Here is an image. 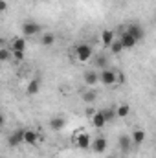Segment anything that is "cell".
Here are the masks:
<instances>
[{
	"mask_svg": "<svg viewBox=\"0 0 156 158\" xmlns=\"http://www.w3.org/2000/svg\"><path fill=\"white\" fill-rule=\"evenodd\" d=\"M127 31L134 37L136 40H142L145 37V30H143V26L142 24H138V22H132V24H129L127 26Z\"/></svg>",
	"mask_w": 156,
	"mask_h": 158,
	"instance_id": "8992f818",
	"label": "cell"
},
{
	"mask_svg": "<svg viewBox=\"0 0 156 158\" xmlns=\"http://www.w3.org/2000/svg\"><path fill=\"white\" fill-rule=\"evenodd\" d=\"M96 112H97V110H94L92 107H88V109H86V116H90V118H92V116H94Z\"/></svg>",
	"mask_w": 156,
	"mask_h": 158,
	"instance_id": "484cf974",
	"label": "cell"
},
{
	"mask_svg": "<svg viewBox=\"0 0 156 158\" xmlns=\"http://www.w3.org/2000/svg\"><path fill=\"white\" fill-rule=\"evenodd\" d=\"M99 81H101L103 85H107V86H112V85L117 83V74L114 70H110V68H103V70L99 72Z\"/></svg>",
	"mask_w": 156,
	"mask_h": 158,
	"instance_id": "277c9868",
	"label": "cell"
},
{
	"mask_svg": "<svg viewBox=\"0 0 156 158\" xmlns=\"http://www.w3.org/2000/svg\"><path fill=\"white\" fill-rule=\"evenodd\" d=\"M116 40V33L112 31V30H103V33H101V42H103V46L105 48H110V44Z\"/></svg>",
	"mask_w": 156,
	"mask_h": 158,
	"instance_id": "5bb4252c",
	"label": "cell"
},
{
	"mask_svg": "<svg viewBox=\"0 0 156 158\" xmlns=\"http://www.w3.org/2000/svg\"><path fill=\"white\" fill-rule=\"evenodd\" d=\"M92 136L88 134V132H77L76 136H74V143H76V147L81 149V151H86V149H92Z\"/></svg>",
	"mask_w": 156,
	"mask_h": 158,
	"instance_id": "6da1fadb",
	"label": "cell"
},
{
	"mask_svg": "<svg viewBox=\"0 0 156 158\" xmlns=\"http://www.w3.org/2000/svg\"><path fill=\"white\" fill-rule=\"evenodd\" d=\"M40 140L39 132L37 131H33V129H26L24 131V143H28V145H37Z\"/></svg>",
	"mask_w": 156,
	"mask_h": 158,
	"instance_id": "30bf717a",
	"label": "cell"
},
{
	"mask_svg": "<svg viewBox=\"0 0 156 158\" xmlns=\"http://www.w3.org/2000/svg\"><path fill=\"white\" fill-rule=\"evenodd\" d=\"M107 123H109V121H107V116H105L103 110H97V112L92 116V125H94L96 129H103Z\"/></svg>",
	"mask_w": 156,
	"mask_h": 158,
	"instance_id": "7c38bea8",
	"label": "cell"
},
{
	"mask_svg": "<svg viewBox=\"0 0 156 158\" xmlns=\"http://www.w3.org/2000/svg\"><path fill=\"white\" fill-rule=\"evenodd\" d=\"M11 52L13 53H24L26 52V37H15L11 40Z\"/></svg>",
	"mask_w": 156,
	"mask_h": 158,
	"instance_id": "9c48e42d",
	"label": "cell"
},
{
	"mask_svg": "<svg viewBox=\"0 0 156 158\" xmlns=\"http://www.w3.org/2000/svg\"><path fill=\"white\" fill-rule=\"evenodd\" d=\"M53 158H59V156H53Z\"/></svg>",
	"mask_w": 156,
	"mask_h": 158,
	"instance_id": "4dcf8cb0",
	"label": "cell"
},
{
	"mask_svg": "<svg viewBox=\"0 0 156 158\" xmlns=\"http://www.w3.org/2000/svg\"><path fill=\"white\" fill-rule=\"evenodd\" d=\"M107 158H117V156H114V155H109V156H107Z\"/></svg>",
	"mask_w": 156,
	"mask_h": 158,
	"instance_id": "f1b7e54d",
	"label": "cell"
},
{
	"mask_svg": "<svg viewBox=\"0 0 156 158\" xmlns=\"http://www.w3.org/2000/svg\"><path fill=\"white\" fill-rule=\"evenodd\" d=\"M13 57H15L17 61H22V59H24V53H13Z\"/></svg>",
	"mask_w": 156,
	"mask_h": 158,
	"instance_id": "83f0119b",
	"label": "cell"
},
{
	"mask_svg": "<svg viewBox=\"0 0 156 158\" xmlns=\"http://www.w3.org/2000/svg\"><path fill=\"white\" fill-rule=\"evenodd\" d=\"M7 143L11 147H17L20 143H24V129H17L15 132H11L9 138H7Z\"/></svg>",
	"mask_w": 156,
	"mask_h": 158,
	"instance_id": "ba28073f",
	"label": "cell"
},
{
	"mask_svg": "<svg viewBox=\"0 0 156 158\" xmlns=\"http://www.w3.org/2000/svg\"><path fill=\"white\" fill-rule=\"evenodd\" d=\"M0 61L2 63H6V61H9V50H0Z\"/></svg>",
	"mask_w": 156,
	"mask_h": 158,
	"instance_id": "603a6c76",
	"label": "cell"
},
{
	"mask_svg": "<svg viewBox=\"0 0 156 158\" xmlns=\"http://www.w3.org/2000/svg\"><path fill=\"white\" fill-rule=\"evenodd\" d=\"M116 114H117V118H127V116L130 114V107H129L127 103L117 105V107H116Z\"/></svg>",
	"mask_w": 156,
	"mask_h": 158,
	"instance_id": "d6986e66",
	"label": "cell"
},
{
	"mask_svg": "<svg viewBox=\"0 0 156 158\" xmlns=\"http://www.w3.org/2000/svg\"><path fill=\"white\" fill-rule=\"evenodd\" d=\"M83 77H84V83H86V85H90V86H92V85H96V83L99 81V74H97V72H94V70H90V72H84V76H83Z\"/></svg>",
	"mask_w": 156,
	"mask_h": 158,
	"instance_id": "e0dca14e",
	"label": "cell"
},
{
	"mask_svg": "<svg viewBox=\"0 0 156 158\" xmlns=\"http://www.w3.org/2000/svg\"><path fill=\"white\" fill-rule=\"evenodd\" d=\"M74 52H76V59L81 61V63L90 61L92 55H94V50H92V46H88V44H79V46L74 48Z\"/></svg>",
	"mask_w": 156,
	"mask_h": 158,
	"instance_id": "7a4b0ae2",
	"label": "cell"
},
{
	"mask_svg": "<svg viewBox=\"0 0 156 158\" xmlns=\"http://www.w3.org/2000/svg\"><path fill=\"white\" fill-rule=\"evenodd\" d=\"M103 112H105V116H107V121H112V119H116V118H117L116 107H109V109H103Z\"/></svg>",
	"mask_w": 156,
	"mask_h": 158,
	"instance_id": "7402d4cb",
	"label": "cell"
},
{
	"mask_svg": "<svg viewBox=\"0 0 156 158\" xmlns=\"http://www.w3.org/2000/svg\"><path fill=\"white\" fill-rule=\"evenodd\" d=\"M117 145H119V151H121L123 155H127V153L130 151V147L134 145V143H132L130 134H121V136L117 138Z\"/></svg>",
	"mask_w": 156,
	"mask_h": 158,
	"instance_id": "52a82bcc",
	"label": "cell"
},
{
	"mask_svg": "<svg viewBox=\"0 0 156 158\" xmlns=\"http://www.w3.org/2000/svg\"><path fill=\"white\" fill-rule=\"evenodd\" d=\"M107 147H109V142H107L105 136H96V138H94V142H92V151H94L96 155H103V153L107 151Z\"/></svg>",
	"mask_w": 156,
	"mask_h": 158,
	"instance_id": "5b68a950",
	"label": "cell"
},
{
	"mask_svg": "<svg viewBox=\"0 0 156 158\" xmlns=\"http://www.w3.org/2000/svg\"><path fill=\"white\" fill-rule=\"evenodd\" d=\"M154 136H156V132H154Z\"/></svg>",
	"mask_w": 156,
	"mask_h": 158,
	"instance_id": "1f68e13d",
	"label": "cell"
},
{
	"mask_svg": "<svg viewBox=\"0 0 156 158\" xmlns=\"http://www.w3.org/2000/svg\"><path fill=\"white\" fill-rule=\"evenodd\" d=\"M7 9V2L6 0H0V11H6Z\"/></svg>",
	"mask_w": 156,
	"mask_h": 158,
	"instance_id": "d4e9b609",
	"label": "cell"
},
{
	"mask_svg": "<svg viewBox=\"0 0 156 158\" xmlns=\"http://www.w3.org/2000/svg\"><path fill=\"white\" fill-rule=\"evenodd\" d=\"M64 125H66V119L61 118V116H55V118L50 119V129L51 131H61V129H64Z\"/></svg>",
	"mask_w": 156,
	"mask_h": 158,
	"instance_id": "2e32d148",
	"label": "cell"
},
{
	"mask_svg": "<svg viewBox=\"0 0 156 158\" xmlns=\"http://www.w3.org/2000/svg\"><path fill=\"white\" fill-rule=\"evenodd\" d=\"M130 138H132V143H134V145H142V143L145 142L147 134H145V131H142V129H136V131H132Z\"/></svg>",
	"mask_w": 156,
	"mask_h": 158,
	"instance_id": "9a60e30c",
	"label": "cell"
},
{
	"mask_svg": "<svg viewBox=\"0 0 156 158\" xmlns=\"http://www.w3.org/2000/svg\"><path fill=\"white\" fill-rule=\"evenodd\" d=\"M81 98H83V101H84V103H88V105H90V103H94V101H96V98H97V96H96V92H94V90H88V92H83V96H81Z\"/></svg>",
	"mask_w": 156,
	"mask_h": 158,
	"instance_id": "ffe728a7",
	"label": "cell"
},
{
	"mask_svg": "<svg viewBox=\"0 0 156 158\" xmlns=\"http://www.w3.org/2000/svg\"><path fill=\"white\" fill-rule=\"evenodd\" d=\"M123 50H125V48H123V42H121L119 37H117V39L110 44V52H112V53H121Z\"/></svg>",
	"mask_w": 156,
	"mask_h": 158,
	"instance_id": "44dd1931",
	"label": "cell"
},
{
	"mask_svg": "<svg viewBox=\"0 0 156 158\" xmlns=\"http://www.w3.org/2000/svg\"><path fill=\"white\" fill-rule=\"evenodd\" d=\"M119 40L123 42V48H125V50H132V48L136 46V42H138V40L134 39V37H132V35H130L127 30H125V31L119 35Z\"/></svg>",
	"mask_w": 156,
	"mask_h": 158,
	"instance_id": "8fae6325",
	"label": "cell"
},
{
	"mask_svg": "<svg viewBox=\"0 0 156 158\" xmlns=\"http://www.w3.org/2000/svg\"><path fill=\"white\" fill-rule=\"evenodd\" d=\"M39 90H40V79L39 77L30 79V83L26 86V94L28 96H35V94H39Z\"/></svg>",
	"mask_w": 156,
	"mask_h": 158,
	"instance_id": "4fadbf2b",
	"label": "cell"
},
{
	"mask_svg": "<svg viewBox=\"0 0 156 158\" xmlns=\"http://www.w3.org/2000/svg\"><path fill=\"white\" fill-rule=\"evenodd\" d=\"M154 22H156V13H154Z\"/></svg>",
	"mask_w": 156,
	"mask_h": 158,
	"instance_id": "f546056e",
	"label": "cell"
},
{
	"mask_svg": "<svg viewBox=\"0 0 156 158\" xmlns=\"http://www.w3.org/2000/svg\"><path fill=\"white\" fill-rule=\"evenodd\" d=\"M96 63H97V66H99V68H105L109 61H107V57H97V61H96Z\"/></svg>",
	"mask_w": 156,
	"mask_h": 158,
	"instance_id": "cb8c5ba5",
	"label": "cell"
},
{
	"mask_svg": "<svg viewBox=\"0 0 156 158\" xmlns=\"http://www.w3.org/2000/svg\"><path fill=\"white\" fill-rule=\"evenodd\" d=\"M117 83H119V85H121V83H125V76H123L121 72L117 74Z\"/></svg>",
	"mask_w": 156,
	"mask_h": 158,
	"instance_id": "4316f807",
	"label": "cell"
},
{
	"mask_svg": "<svg viewBox=\"0 0 156 158\" xmlns=\"http://www.w3.org/2000/svg\"><path fill=\"white\" fill-rule=\"evenodd\" d=\"M53 42H55V33L46 31L44 35H40V44L42 46H53Z\"/></svg>",
	"mask_w": 156,
	"mask_h": 158,
	"instance_id": "ac0fdd59",
	"label": "cell"
},
{
	"mask_svg": "<svg viewBox=\"0 0 156 158\" xmlns=\"http://www.w3.org/2000/svg\"><path fill=\"white\" fill-rule=\"evenodd\" d=\"M40 31H42V26L37 24V22H33V20H26V22L22 24V35H24V37L39 35Z\"/></svg>",
	"mask_w": 156,
	"mask_h": 158,
	"instance_id": "3957f363",
	"label": "cell"
}]
</instances>
